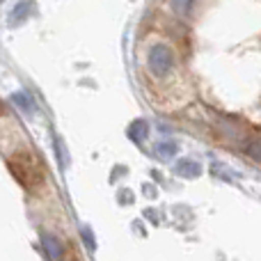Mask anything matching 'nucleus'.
Listing matches in <instances>:
<instances>
[{
    "label": "nucleus",
    "mask_w": 261,
    "mask_h": 261,
    "mask_svg": "<svg viewBox=\"0 0 261 261\" xmlns=\"http://www.w3.org/2000/svg\"><path fill=\"white\" fill-rule=\"evenodd\" d=\"M176 174L193 179V176L199 174V165L195 161H179V163H176Z\"/></svg>",
    "instance_id": "4"
},
{
    "label": "nucleus",
    "mask_w": 261,
    "mask_h": 261,
    "mask_svg": "<svg viewBox=\"0 0 261 261\" xmlns=\"http://www.w3.org/2000/svg\"><path fill=\"white\" fill-rule=\"evenodd\" d=\"M41 248H44L48 261H62V257H64V243L55 234L44 231V234H41Z\"/></svg>",
    "instance_id": "3"
},
{
    "label": "nucleus",
    "mask_w": 261,
    "mask_h": 261,
    "mask_svg": "<svg viewBox=\"0 0 261 261\" xmlns=\"http://www.w3.org/2000/svg\"><path fill=\"white\" fill-rule=\"evenodd\" d=\"M32 7H35V5H32V3H28V0H25V3H18V5H16V9H14V12H12V16H9V21H12V23L23 21V18H25L28 14L32 12Z\"/></svg>",
    "instance_id": "5"
},
{
    "label": "nucleus",
    "mask_w": 261,
    "mask_h": 261,
    "mask_svg": "<svg viewBox=\"0 0 261 261\" xmlns=\"http://www.w3.org/2000/svg\"><path fill=\"white\" fill-rule=\"evenodd\" d=\"M12 101L18 106L21 110H25V113H32L35 110V103H32V99L28 94H23V92H16V94L12 96Z\"/></svg>",
    "instance_id": "7"
},
{
    "label": "nucleus",
    "mask_w": 261,
    "mask_h": 261,
    "mask_svg": "<svg viewBox=\"0 0 261 261\" xmlns=\"http://www.w3.org/2000/svg\"><path fill=\"white\" fill-rule=\"evenodd\" d=\"M195 3H197V0H172V7H174V12L179 14V16H188V14L193 12Z\"/></svg>",
    "instance_id": "6"
},
{
    "label": "nucleus",
    "mask_w": 261,
    "mask_h": 261,
    "mask_svg": "<svg viewBox=\"0 0 261 261\" xmlns=\"http://www.w3.org/2000/svg\"><path fill=\"white\" fill-rule=\"evenodd\" d=\"M83 239H85L87 243H90V248H94V241H92V236H90V231H87V229L83 231Z\"/></svg>",
    "instance_id": "11"
},
{
    "label": "nucleus",
    "mask_w": 261,
    "mask_h": 261,
    "mask_svg": "<svg viewBox=\"0 0 261 261\" xmlns=\"http://www.w3.org/2000/svg\"><path fill=\"white\" fill-rule=\"evenodd\" d=\"M156 151L161 153V156H174L176 153V144L174 142H158V147H156Z\"/></svg>",
    "instance_id": "10"
},
{
    "label": "nucleus",
    "mask_w": 261,
    "mask_h": 261,
    "mask_svg": "<svg viewBox=\"0 0 261 261\" xmlns=\"http://www.w3.org/2000/svg\"><path fill=\"white\" fill-rule=\"evenodd\" d=\"M9 170L14 172L18 181H21L25 188H35L44 181V170H41L39 161L30 153H18V156L9 158Z\"/></svg>",
    "instance_id": "1"
},
{
    "label": "nucleus",
    "mask_w": 261,
    "mask_h": 261,
    "mask_svg": "<svg viewBox=\"0 0 261 261\" xmlns=\"http://www.w3.org/2000/svg\"><path fill=\"white\" fill-rule=\"evenodd\" d=\"M147 67L151 71V76L165 78L174 67V53L167 44H153L147 53Z\"/></svg>",
    "instance_id": "2"
},
{
    "label": "nucleus",
    "mask_w": 261,
    "mask_h": 261,
    "mask_svg": "<svg viewBox=\"0 0 261 261\" xmlns=\"http://www.w3.org/2000/svg\"><path fill=\"white\" fill-rule=\"evenodd\" d=\"M245 153H248L250 158H254V161H261V138L248 140V144H245Z\"/></svg>",
    "instance_id": "8"
},
{
    "label": "nucleus",
    "mask_w": 261,
    "mask_h": 261,
    "mask_svg": "<svg viewBox=\"0 0 261 261\" xmlns=\"http://www.w3.org/2000/svg\"><path fill=\"white\" fill-rule=\"evenodd\" d=\"M130 138L133 140H142V138H147V122H135L133 126H130Z\"/></svg>",
    "instance_id": "9"
}]
</instances>
